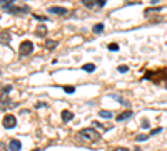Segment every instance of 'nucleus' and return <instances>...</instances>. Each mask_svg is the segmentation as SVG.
Here are the masks:
<instances>
[{"label": "nucleus", "mask_w": 167, "mask_h": 151, "mask_svg": "<svg viewBox=\"0 0 167 151\" xmlns=\"http://www.w3.org/2000/svg\"><path fill=\"white\" fill-rule=\"evenodd\" d=\"M112 99H115V101H119V102H120V104H124V106H130V102L129 101H125L124 97H120V96H117V94H112Z\"/></svg>", "instance_id": "2eb2a0df"}, {"label": "nucleus", "mask_w": 167, "mask_h": 151, "mask_svg": "<svg viewBox=\"0 0 167 151\" xmlns=\"http://www.w3.org/2000/svg\"><path fill=\"white\" fill-rule=\"evenodd\" d=\"M117 71H119V72H127V71H129V67H127V66H119V67H117Z\"/></svg>", "instance_id": "5701e85b"}, {"label": "nucleus", "mask_w": 167, "mask_h": 151, "mask_svg": "<svg viewBox=\"0 0 167 151\" xmlns=\"http://www.w3.org/2000/svg\"><path fill=\"white\" fill-rule=\"evenodd\" d=\"M109 50H119V46L115 42H112V44H109Z\"/></svg>", "instance_id": "4be33fe9"}, {"label": "nucleus", "mask_w": 167, "mask_h": 151, "mask_svg": "<svg viewBox=\"0 0 167 151\" xmlns=\"http://www.w3.org/2000/svg\"><path fill=\"white\" fill-rule=\"evenodd\" d=\"M60 116H62V121L64 123H69V121L74 119V113H72V111H67V109H64L62 113H60Z\"/></svg>", "instance_id": "1a4fd4ad"}, {"label": "nucleus", "mask_w": 167, "mask_h": 151, "mask_svg": "<svg viewBox=\"0 0 167 151\" xmlns=\"http://www.w3.org/2000/svg\"><path fill=\"white\" fill-rule=\"evenodd\" d=\"M105 5V0H97V7H104Z\"/></svg>", "instance_id": "cd10ccee"}, {"label": "nucleus", "mask_w": 167, "mask_h": 151, "mask_svg": "<svg viewBox=\"0 0 167 151\" xmlns=\"http://www.w3.org/2000/svg\"><path fill=\"white\" fill-rule=\"evenodd\" d=\"M10 39H12L10 30H2V32H0V44L8 46V44H10Z\"/></svg>", "instance_id": "39448f33"}, {"label": "nucleus", "mask_w": 167, "mask_h": 151, "mask_svg": "<svg viewBox=\"0 0 167 151\" xmlns=\"http://www.w3.org/2000/svg\"><path fill=\"white\" fill-rule=\"evenodd\" d=\"M2 126H4L5 129H12L17 126V117L13 114H5L4 119H2Z\"/></svg>", "instance_id": "f03ea898"}, {"label": "nucleus", "mask_w": 167, "mask_h": 151, "mask_svg": "<svg viewBox=\"0 0 167 151\" xmlns=\"http://www.w3.org/2000/svg\"><path fill=\"white\" fill-rule=\"evenodd\" d=\"M64 91H65L67 94H74V92H75V87H74V86H64Z\"/></svg>", "instance_id": "6ab92c4d"}, {"label": "nucleus", "mask_w": 167, "mask_h": 151, "mask_svg": "<svg viewBox=\"0 0 167 151\" xmlns=\"http://www.w3.org/2000/svg\"><path fill=\"white\" fill-rule=\"evenodd\" d=\"M33 19H37V20H40V22H45L47 20L45 15H38V13H33Z\"/></svg>", "instance_id": "412c9836"}, {"label": "nucleus", "mask_w": 167, "mask_h": 151, "mask_svg": "<svg viewBox=\"0 0 167 151\" xmlns=\"http://www.w3.org/2000/svg\"><path fill=\"white\" fill-rule=\"evenodd\" d=\"M35 34H37L38 37H45V35H47V27H45V25H38L37 30H35Z\"/></svg>", "instance_id": "f8f14e48"}, {"label": "nucleus", "mask_w": 167, "mask_h": 151, "mask_svg": "<svg viewBox=\"0 0 167 151\" xmlns=\"http://www.w3.org/2000/svg\"><path fill=\"white\" fill-rule=\"evenodd\" d=\"M92 30H94V34H102L104 32V24H100V22L95 24L94 27H92Z\"/></svg>", "instance_id": "dca6fc26"}, {"label": "nucleus", "mask_w": 167, "mask_h": 151, "mask_svg": "<svg viewBox=\"0 0 167 151\" xmlns=\"http://www.w3.org/2000/svg\"><path fill=\"white\" fill-rule=\"evenodd\" d=\"M132 116H134V111L132 109H127V111H122V113L117 116V121H127V119H130Z\"/></svg>", "instance_id": "423d86ee"}, {"label": "nucleus", "mask_w": 167, "mask_h": 151, "mask_svg": "<svg viewBox=\"0 0 167 151\" xmlns=\"http://www.w3.org/2000/svg\"><path fill=\"white\" fill-rule=\"evenodd\" d=\"M18 52H20V55H29L33 52V44L30 40H24L20 44V47H18Z\"/></svg>", "instance_id": "7ed1b4c3"}, {"label": "nucleus", "mask_w": 167, "mask_h": 151, "mask_svg": "<svg viewBox=\"0 0 167 151\" xmlns=\"http://www.w3.org/2000/svg\"><path fill=\"white\" fill-rule=\"evenodd\" d=\"M33 151H40V150H38V148H37V150H33Z\"/></svg>", "instance_id": "7c9ffc66"}, {"label": "nucleus", "mask_w": 167, "mask_h": 151, "mask_svg": "<svg viewBox=\"0 0 167 151\" xmlns=\"http://www.w3.org/2000/svg\"><path fill=\"white\" fill-rule=\"evenodd\" d=\"M8 13H15V15H18V13H27L30 12V8L27 7V5H12V7L7 10Z\"/></svg>", "instance_id": "20e7f679"}, {"label": "nucleus", "mask_w": 167, "mask_h": 151, "mask_svg": "<svg viewBox=\"0 0 167 151\" xmlns=\"http://www.w3.org/2000/svg\"><path fill=\"white\" fill-rule=\"evenodd\" d=\"M47 12L54 13V15H65L67 8H64V7H49L47 8Z\"/></svg>", "instance_id": "0eeeda50"}, {"label": "nucleus", "mask_w": 167, "mask_h": 151, "mask_svg": "<svg viewBox=\"0 0 167 151\" xmlns=\"http://www.w3.org/2000/svg\"><path fill=\"white\" fill-rule=\"evenodd\" d=\"M95 64H92V62H87V64H84V66H82V69H84V71H85V72H94V71H95Z\"/></svg>", "instance_id": "4468645a"}, {"label": "nucleus", "mask_w": 167, "mask_h": 151, "mask_svg": "<svg viewBox=\"0 0 167 151\" xmlns=\"http://www.w3.org/2000/svg\"><path fill=\"white\" fill-rule=\"evenodd\" d=\"M8 150L10 151H20L22 150V143L18 141V139H10V143H8Z\"/></svg>", "instance_id": "6e6552de"}, {"label": "nucleus", "mask_w": 167, "mask_h": 151, "mask_svg": "<svg viewBox=\"0 0 167 151\" xmlns=\"http://www.w3.org/2000/svg\"><path fill=\"white\" fill-rule=\"evenodd\" d=\"M35 106H37V108H47V102H37Z\"/></svg>", "instance_id": "c85d7f7f"}, {"label": "nucleus", "mask_w": 167, "mask_h": 151, "mask_svg": "<svg viewBox=\"0 0 167 151\" xmlns=\"http://www.w3.org/2000/svg\"><path fill=\"white\" fill-rule=\"evenodd\" d=\"M79 136L82 139H85V141H90V143L99 141L100 139V133L97 129H94V126H92V128H84V129H80Z\"/></svg>", "instance_id": "f257e3e1"}, {"label": "nucleus", "mask_w": 167, "mask_h": 151, "mask_svg": "<svg viewBox=\"0 0 167 151\" xmlns=\"http://www.w3.org/2000/svg\"><path fill=\"white\" fill-rule=\"evenodd\" d=\"M12 91V86H5L4 89H2V94H0V99H2V102H5L7 101V96H8V92Z\"/></svg>", "instance_id": "9d476101"}, {"label": "nucleus", "mask_w": 167, "mask_h": 151, "mask_svg": "<svg viewBox=\"0 0 167 151\" xmlns=\"http://www.w3.org/2000/svg\"><path fill=\"white\" fill-rule=\"evenodd\" d=\"M99 116H100V117H107V119H110V117H112V113H110V111H105V109H102V111H99Z\"/></svg>", "instance_id": "a211bd4d"}, {"label": "nucleus", "mask_w": 167, "mask_h": 151, "mask_svg": "<svg viewBox=\"0 0 167 151\" xmlns=\"http://www.w3.org/2000/svg\"><path fill=\"white\" fill-rule=\"evenodd\" d=\"M0 151H8V146L5 144V143L0 141Z\"/></svg>", "instance_id": "b1692460"}, {"label": "nucleus", "mask_w": 167, "mask_h": 151, "mask_svg": "<svg viewBox=\"0 0 167 151\" xmlns=\"http://www.w3.org/2000/svg\"><path fill=\"white\" fill-rule=\"evenodd\" d=\"M82 4L85 5V7L92 8V7H95L97 5V0H82Z\"/></svg>", "instance_id": "f3484780"}, {"label": "nucleus", "mask_w": 167, "mask_h": 151, "mask_svg": "<svg viewBox=\"0 0 167 151\" xmlns=\"http://www.w3.org/2000/svg\"><path fill=\"white\" fill-rule=\"evenodd\" d=\"M150 4H152V5H155V4H159V0H150Z\"/></svg>", "instance_id": "c756f323"}, {"label": "nucleus", "mask_w": 167, "mask_h": 151, "mask_svg": "<svg viewBox=\"0 0 167 151\" xmlns=\"http://www.w3.org/2000/svg\"><path fill=\"white\" fill-rule=\"evenodd\" d=\"M140 126H142V128H149L150 124H149V121H147V119H144V121L140 123Z\"/></svg>", "instance_id": "bb28decb"}, {"label": "nucleus", "mask_w": 167, "mask_h": 151, "mask_svg": "<svg viewBox=\"0 0 167 151\" xmlns=\"http://www.w3.org/2000/svg\"><path fill=\"white\" fill-rule=\"evenodd\" d=\"M159 133H162V128H155V129H152V136H154V134H159Z\"/></svg>", "instance_id": "393cba45"}, {"label": "nucleus", "mask_w": 167, "mask_h": 151, "mask_svg": "<svg viewBox=\"0 0 167 151\" xmlns=\"http://www.w3.org/2000/svg\"><path fill=\"white\" fill-rule=\"evenodd\" d=\"M12 5H13V0H0V8H5V10H8Z\"/></svg>", "instance_id": "ddd939ff"}, {"label": "nucleus", "mask_w": 167, "mask_h": 151, "mask_svg": "<svg viewBox=\"0 0 167 151\" xmlns=\"http://www.w3.org/2000/svg\"><path fill=\"white\" fill-rule=\"evenodd\" d=\"M109 151H130V150H127V148H114V150H109Z\"/></svg>", "instance_id": "a878e982"}, {"label": "nucleus", "mask_w": 167, "mask_h": 151, "mask_svg": "<svg viewBox=\"0 0 167 151\" xmlns=\"http://www.w3.org/2000/svg\"><path fill=\"white\" fill-rule=\"evenodd\" d=\"M146 139H147V134H137V136H135V141H137V143L146 141Z\"/></svg>", "instance_id": "aec40b11"}, {"label": "nucleus", "mask_w": 167, "mask_h": 151, "mask_svg": "<svg viewBox=\"0 0 167 151\" xmlns=\"http://www.w3.org/2000/svg\"><path fill=\"white\" fill-rule=\"evenodd\" d=\"M166 87H167V82H166Z\"/></svg>", "instance_id": "2f4dec72"}, {"label": "nucleus", "mask_w": 167, "mask_h": 151, "mask_svg": "<svg viewBox=\"0 0 167 151\" xmlns=\"http://www.w3.org/2000/svg\"><path fill=\"white\" fill-rule=\"evenodd\" d=\"M57 46H58L57 40H50V39H47V40H45V49L47 50H54Z\"/></svg>", "instance_id": "9b49d317"}]
</instances>
